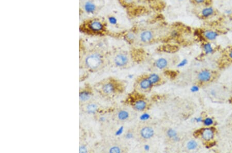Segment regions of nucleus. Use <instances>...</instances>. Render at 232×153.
<instances>
[{
  "instance_id": "nucleus-1",
  "label": "nucleus",
  "mask_w": 232,
  "mask_h": 153,
  "mask_svg": "<svg viewBox=\"0 0 232 153\" xmlns=\"http://www.w3.org/2000/svg\"><path fill=\"white\" fill-rule=\"evenodd\" d=\"M80 31L87 34L100 35L106 31V25L98 19H92L85 21L80 26Z\"/></svg>"
},
{
  "instance_id": "nucleus-2",
  "label": "nucleus",
  "mask_w": 232,
  "mask_h": 153,
  "mask_svg": "<svg viewBox=\"0 0 232 153\" xmlns=\"http://www.w3.org/2000/svg\"><path fill=\"white\" fill-rule=\"evenodd\" d=\"M103 62V56L97 52L92 53L88 55L85 60V65L90 70H96L101 66Z\"/></svg>"
},
{
  "instance_id": "nucleus-3",
  "label": "nucleus",
  "mask_w": 232,
  "mask_h": 153,
  "mask_svg": "<svg viewBox=\"0 0 232 153\" xmlns=\"http://www.w3.org/2000/svg\"><path fill=\"white\" fill-rule=\"evenodd\" d=\"M216 13L215 8L209 5H205L200 11L199 15L203 19H208L215 16Z\"/></svg>"
},
{
  "instance_id": "nucleus-4",
  "label": "nucleus",
  "mask_w": 232,
  "mask_h": 153,
  "mask_svg": "<svg viewBox=\"0 0 232 153\" xmlns=\"http://www.w3.org/2000/svg\"><path fill=\"white\" fill-rule=\"evenodd\" d=\"M138 38L142 43H149L154 38V33L151 29H144L139 32Z\"/></svg>"
},
{
  "instance_id": "nucleus-5",
  "label": "nucleus",
  "mask_w": 232,
  "mask_h": 153,
  "mask_svg": "<svg viewBox=\"0 0 232 153\" xmlns=\"http://www.w3.org/2000/svg\"><path fill=\"white\" fill-rule=\"evenodd\" d=\"M114 63L116 66L123 67L126 66L129 62V57L124 53H119L114 58Z\"/></svg>"
},
{
  "instance_id": "nucleus-6",
  "label": "nucleus",
  "mask_w": 232,
  "mask_h": 153,
  "mask_svg": "<svg viewBox=\"0 0 232 153\" xmlns=\"http://www.w3.org/2000/svg\"><path fill=\"white\" fill-rule=\"evenodd\" d=\"M202 34L204 39L210 41L216 40L219 36L218 32L212 29H205L203 31Z\"/></svg>"
},
{
  "instance_id": "nucleus-7",
  "label": "nucleus",
  "mask_w": 232,
  "mask_h": 153,
  "mask_svg": "<svg viewBox=\"0 0 232 153\" xmlns=\"http://www.w3.org/2000/svg\"><path fill=\"white\" fill-rule=\"evenodd\" d=\"M140 136L144 139H148L153 137L154 134V131L152 127L149 126L144 127L141 130Z\"/></svg>"
},
{
  "instance_id": "nucleus-8",
  "label": "nucleus",
  "mask_w": 232,
  "mask_h": 153,
  "mask_svg": "<svg viewBox=\"0 0 232 153\" xmlns=\"http://www.w3.org/2000/svg\"><path fill=\"white\" fill-rule=\"evenodd\" d=\"M102 90L104 93L107 95L113 94L116 91V86L114 83L111 82H108L104 83L102 87Z\"/></svg>"
},
{
  "instance_id": "nucleus-9",
  "label": "nucleus",
  "mask_w": 232,
  "mask_h": 153,
  "mask_svg": "<svg viewBox=\"0 0 232 153\" xmlns=\"http://www.w3.org/2000/svg\"><path fill=\"white\" fill-rule=\"evenodd\" d=\"M84 9L85 12L89 14H92L96 12L97 6L96 4L91 1L88 0L84 4Z\"/></svg>"
},
{
  "instance_id": "nucleus-10",
  "label": "nucleus",
  "mask_w": 232,
  "mask_h": 153,
  "mask_svg": "<svg viewBox=\"0 0 232 153\" xmlns=\"http://www.w3.org/2000/svg\"><path fill=\"white\" fill-rule=\"evenodd\" d=\"M214 136V132L212 128H204L201 132V137L204 140H211Z\"/></svg>"
},
{
  "instance_id": "nucleus-11",
  "label": "nucleus",
  "mask_w": 232,
  "mask_h": 153,
  "mask_svg": "<svg viewBox=\"0 0 232 153\" xmlns=\"http://www.w3.org/2000/svg\"><path fill=\"white\" fill-rule=\"evenodd\" d=\"M212 77L211 73L208 70H203L199 73L198 79L201 82H207L210 80Z\"/></svg>"
},
{
  "instance_id": "nucleus-12",
  "label": "nucleus",
  "mask_w": 232,
  "mask_h": 153,
  "mask_svg": "<svg viewBox=\"0 0 232 153\" xmlns=\"http://www.w3.org/2000/svg\"><path fill=\"white\" fill-rule=\"evenodd\" d=\"M152 86H153V84L152 83L148 77L142 79L139 82V86L143 90L145 91V90L150 89Z\"/></svg>"
},
{
  "instance_id": "nucleus-13",
  "label": "nucleus",
  "mask_w": 232,
  "mask_h": 153,
  "mask_svg": "<svg viewBox=\"0 0 232 153\" xmlns=\"http://www.w3.org/2000/svg\"><path fill=\"white\" fill-rule=\"evenodd\" d=\"M147 103L142 100H136L134 104V107L137 111H143L147 107Z\"/></svg>"
},
{
  "instance_id": "nucleus-14",
  "label": "nucleus",
  "mask_w": 232,
  "mask_h": 153,
  "mask_svg": "<svg viewBox=\"0 0 232 153\" xmlns=\"http://www.w3.org/2000/svg\"><path fill=\"white\" fill-rule=\"evenodd\" d=\"M91 97V93L87 90L80 91L79 93V99L81 102H86L89 100Z\"/></svg>"
},
{
  "instance_id": "nucleus-15",
  "label": "nucleus",
  "mask_w": 232,
  "mask_h": 153,
  "mask_svg": "<svg viewBox=\"0 0 232 153\" xmlns=\"http://www.w3.org/2000/svg\"><path fill=\"white\" fill-rule=\"evenodd\" d=\"M168 65V62L165 58H160L158 59L155 62V66L159 69H164L166 68Z\"/></svg>"
},
{
  "instance_id": "nucleus-16",
  "label": "nucleus",
  "mask_w": 232,
  "mask_h": 153,
  "mask_svg": "<svg viewBox=\"0 0 232 153\" xmlns=\"http://www.w3.org/2000/svg\"><path fill=\"white\" fill-rule=\"evenodd\" d=\"M148 77L150 79L153 85H156L161 80V78L159 77V76L156 73L150 74Z\"/></svg>"
},
{
  "instance_id": "nucleus-17",
  "label": "nucleus",
  "mask_w": 232,
  "mask_h": 153,
  "mask_svg": "<svg viewBox=\"0 0 232 153\" xmlns=\"http://www.w3.org/2000/svg\"><path fill=\"white\" fill-rule=\"evenodd\" d=\"M129 113L128 111L124 110H121L119 111L118 113V118L121 121L127 120L129 117Z\"/></svg>"
},
{
  "instance_id": "nucleus-18",
  "label": "nucleus",
  "mask_w": 232,
  "mask_h": 153,
  "mask_svg": "<svg viewBox=\"0 0 232 153\" xmlns=\"http://www.w3.org/2000/svg\"><path fill=\"white\" fill-rule=\"evenodd\" d=\"M87 111L89 114H93L97 113L98 109L97 105L96 104H89L87 106Z\"/></svg>"
},
{
  "instance_id": "nucleus-19",
  "label": "nucleus",
  "mask_w": 232,
  "mask_h": 153,
  "mask_svg": "<svg viewBox=\"0 0 232 153\" xmlns=\"http://www.w3.org/2000/svg\"><path fill=\"white\" fill-rule=\"evenodd\" d=\"M204 52L206 54H210L213 53V49L212 45L209 42H207L205 43L203 46Z\"/></svg>"
},
{
  "instance_id": "nucleus-20",
  "label": "nucleus",
  "mask_w": 232,
  "mask_h": 153,
  "mask_svg": "<svg viewBox=\"0 0 232 153\" xmlns=\"http://www.w3.org/2000/svg\"><path fill=\"white\" fill-rule=\"evenodd\" d=\"M137 37L136 34L133 32H129L125 35V38L130 42L135 41Z\"/></svg>"
},
{
  "instance_id": "nucleus-21",
  "label": "nucleus",
  "mask_w": 232,
  "mask_h": 153,
  "mask_svg": "<svg viewBox=\"0 0 232 153\" xmlns=\"http://www.w3.org/2000/svg\"><path fill=\"white\" fill-rule=\"evenodd\" d=\"M167 136L170 138H172L173 139H176L178 138V134L176 131L173 129H169L167 132Z\"/></svg>"
},
{
  "instance_id": "nucleus-22",
  "label": "nucleus",
  "mask_w": 232,
  "mask_h": 153,
  "mask_svg": "<svg viewBox=\"0 0 232 153\" xmlns=\"http://www.w3.org/2000/svg\"><path fill=\"white\" fill-rule=\"evenodd\" d=\"M209 1V0H190V2L192 4L197 5V6L206 5Z\"/></svg>"
},
{
  "instance_id": "nucleus-23",
  "label": "nucleus",
  "mask_w": 232,
  "mask_h": 153,
  "mask_svg": "<svg viewBox=\"0 0 232 153\" xmlns=\"http://www.w3.org/2000/svg\"><path fill=\"white\" fill-rule=\"evenodd\" d=\"M198 143L195 140H191L187 143V147L188 150H193L196 148Z\"/></svg>"
},
{
  "instance_id": "nucleus-24",
  "label": "nucleus",
  "mask_w": 232,
  "mask_h": 153,
  "mask_svg": "<svg viewBox=\"0 0 232 153\" xmlns=\"http://www.w3.org/2000/svg\"><path fill=\"white\" fill-rule=\"evenodd\" d=\"M109 152L110 153H119L121 152V150L119 147L117 146H113L110 148L109 150Z\"/></svg>"
},
{
  "instance_id": "nucleus-25",
  "label": "nucleus",
  "mask_w": 232,
  "mask_h": 153,
  "mask_svg": "<svg viewBox=\"0 0 232 153\" xmlns=\"http://www.w3.org/2000/svg\"><path fill=\"white\" fill-rule=\"evenodd\" d=\"M213 123V120L210 117H207L203 120V123H204V125L207 126L212 125Z\"/></svg>"
},
{
  "instance_id": "nucleus-26",
  "label": "nucleus",
  "mask_w": 232,
  "mask_h": 153,
  "mask_svg": "<svg viewBox=\"0 0 232 153\" xmlns=\"http://www.w3.org/2000/svg\"><path fill=\"white\" fill-rule=\"evenodd\" d=\"M120 3H122L124 5H131L134 2L135 0H119Z\"/></svg>"
},
{
  "instance_id": "nucleus-27",
  "label": "nucleus",
  "mask_w": 232,
  "mask_h": 153,
  "mask_svg": "<svg viewBox=\"0 0 232 153\" xmlns=\"http://www.w3.org/2000/svg\"><path fill=\"white\" fill-rule=\"evenodd\" d=\"M87 151H88V150L85 145H80L79 147V153H87Z\"/></svg>"
},
{
  "instance_id": "nucleus-28",
  "label": "nucleus",
  "mask_w": 232,
  "mask_h": 153,
  "mask_svg": "<svg viewBox=\"0 0 232 153\" xmlns=\"http://www.w3.org/2000/svg\"><path fill=\"white\" fill-rule=\"evenodd\" d=\"M108 21L110 22V23L111 24L115 25L117 24V20L116 19V18L113 16H111L108 18Z\"/></svg>"
},
{
  "instance_id": "nucleus-29",
  "label": "nucleus",
  "mask_w": 232,
  "mask_h": 153,
  "mask_svg": "<svg viewBox=\"0 0 232 153\" xmlns=\"http://www.w3.org/2000/svg\"><path fill=\"white\" fill-rule=\"evenodd\" d=\"M150 117V115L148 114V113H144L142 114V116H141L140 119L142 121L147 120L148 119H149Z\"/></svg>"
},
{
  "instance_id": "nucleus-30",
  "label": "nucleus",
  "mask_w": 232,
  "mask_h": 153,
  "mask_svg": "<svg viewBox=\"0 0 232 153\" xmlns=\"http://www.w3.org/2000/svg\"><path fill=\"white\" fill-rule=\"evenodd\" d=\"M123 127H121L119 128V130H118L117 131H116V135H117V136L120 135L123 133Z\"/></svg>"
},
{
  "instance_id": "nucleus-31",
  "label": "nucleus",
  "mask_w": 232,
  "mask_h": 153,
  "mask_svg": "<svg viewBox=\"0 0 232 153\" xmlns=\"http://www.w3.org/2000/svg\"><path fill=\"white\" fill-rule=\"evenodd\" d=\"M224 14H226V15L227 16H230L232 15V9H226L224 11Z\"/></svg>"
},
{
  "instance_id": "nucleus-32",
  "label": "nucleus",
  "mask_w": 232,
  "mask_h": 153,
  "mask_svg": "<svg viewBox=\"0 0 232 153\" xmlns=\"http://www.w3.org/2000/svg\"><path fill=\"white\" fill-rule=\"evenodd\" d=\"M187 63V60L186 59L183 60L182 62H180L179 65H178V66H183L186 65V64Z\"/></svg>"
},
{
  "instance_id": "nucleus-33",
  "label": "nucleus",
  "mask_w": 232,
  "mask_h": 153,
  "mask_svg": "<svg viewBox=\"0 0 232 153\" xmlns=\"http://www.w3.org/2000/svg\"><path fill=\"white\" fill-rule=\"evenodd\" d=\"M125 137L127 138V139H131L133 137V134L131 133H127L125 135Z\"/></svg>"
},
{
  "instance_id": "nucleus-34",
  "label": "nucleus",
  "mask_w": 232,
  "mask_h": 153,
  "mask_svg": "<svg viewBox=\"0 0 232 153\" xmlns=\"http://www.w3.org/2000/svg\"><path fill=\"white\" fill-rule=\"evenodd\" d=\"M191 90L193 92H196L199 90V88L197 86H193L192 87Z\"/></svg>"
},
{
  "instance_id": "nucleus-35",
  "label": "nucleus",
  "mask_w": 232,
  "mask_h": 153,
  "mask_svg": "<svg viewBox=\"0 0 232 153\" xmlns=\"http://www.w3.org/2000/svg\"><path fill=\"white\" fill-rule=\"evenodd\" d=\"M100 121H102V122H104L105 121V118L104 117H101L100 119Z\"/></svg>"
},
{
  "instance_id": "nucleus-36",
  "label": "nucleus",
  "mask_w": 232,
  "mask_h": 153,
  "mask_svg": "<svg viewBox=\"0 0 232 153\" xmlns=\"http://www.w3.org/2000/svg\"><path fill=\"white\" fill-rule=\"evenodd\" d=\"M149 148H150V147H149L148 145H145V147H144V148H145V150H149Z\"/></svg>"
},
{
  "instance_id": "nucleus-37",
  "label": "nucleus",
  "mask_w": 232,
  "mask_h": 153,
  "mask_svg": "<svg viewBox=\"0 0 232 153\" xmlns=\"http://www.w3.org/2000/svg\"><path fill=\"white\" fill-rule=\"evenodd\" d=\"M229 56H230V58L232 59V51H230V53H229Z\"/></svg>"
},
{
  "instance_id": "nucleus-38",
  "label": "nucleus",
  "mask_w": 232,
  "mask_h": 153,
  "mask_svg": "<svg viewBox=\"0 0 232 153\" xmlns=\"http://www.w3.org/2000/svg\"><path fill=\"white\" fill-rule=\"evenodd\" d=\"M178 1H184V0H178Z\"/></svg>"
}]
</instances>
